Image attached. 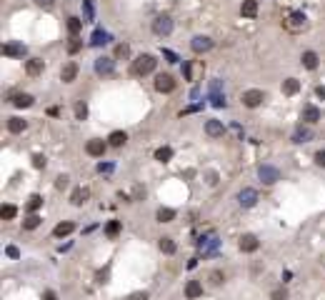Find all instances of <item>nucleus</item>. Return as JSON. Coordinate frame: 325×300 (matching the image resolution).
Returning a JSON list of instances; mask_svg holds the SVG:
<instances>
[{
  "label": "nucleus",
  "mask_w": 325,
  "mask_h": 300,
  "mask_svg": "<svg viewBox=\"0 0 325 300\" xmlns=\"http://www.w3.org/2000/svg\"><path fill=\"white\" fill-rule=\"evenodd\" d=\"M155 65H158V60H155V55H138L135 60H133V68H130V73H133L135 78H145V75H150L155 70Z\"/></svg>",
  "instance_id": "nucleus-1"
},
{
  "label": "nucleus",
  "mask_w": 325,
  "mask_h": 300,
  "mask_svg": "<svg viewBox=\"0 0 325 300\" xmlns=\"http://www.w3.org/2000/svg\"><path fill=\"white\" fill-rule=\"evenodd\" d=\"M153 33L160 35V38L170 35V33H173V18H170V15H158V18L153 20Z\"/></svg>",
  "instance_id": "nucleus-2"
},
{
  "label": "nucleus",
  "mask_w": 325,
  "mask_h": 300,
  "mask_svg": "<svg viewBox=\"0 0 325 300\" xmlns=\"http://www.w3.org/2000/svg\"><path fill=\"white\" fill-rule=\"evenodd\" d=\"M258 178L263 180L265 185H273V183L280 180V170H278L275 165H260V168H258Z\"/></svg>",
  "instance_id": "nucleus-3"
},
{
  "label": "nucleus",
  "mask_w": 325,
  "mask_h": 300,
  "mask_svg": "<svg viewBox=\"0 0 325 300\" xmlns=\"http://www.w3.org/2000/svg\"><path fill=\"white\" fill-rule=\"evenodd\" d=\"M175 78H173L170 73H160L158 78H155V90L158 93H173V90H175Z\"/></svg>",
  "instance_id": "nucleus-4"
},
{
  "label": "nucleus",
  "mask_w": 325,
  "mask_h": 300,
  "mask_svg": "<svg viewBox=\"0 0 325 300\" xmlns=\"http://www.w3.org/2000/svg\"><path fill=\"white\" fill-rule=\"evenodd\" d=\"M263 100H265V93L263 90H245L243 93V105L245 108H258V105H263Z\"/></svg>",
  "instance_id": "nucleus-5"
},
{
  "label": "nucleus",
  "mask_w": 325,
  "mask_h": 300,
  "mask_svg": "<svg viewBox=\"0 0 325 300\" xmlns=\"http://www.w3.org/2000/svg\"><path fill=\"white\" fill-rule=\"evenodd\" d=\"M238 248H240L243 253H255V250L260 248L258 235H253V233H245V235H240V240H238Z\"/></svg>",
  "instance_id": "nucleus-6"
},
{
  "label": "nucleus",
  "mask_w": 325,
  "mask_h": 300,
  "mask_svg": "<svg viewBox=\"0 0 325 300\" xmlns=\"http://www.w3.org/2000/svg\"><path fill=\"white\" fill-rule=\"evenodd\" d=\"M238 203H240L243 208H253L258 203V190L255 188H243L240 193H238Z\"/></svg>",
  "instance_id": "nucleus-7"
},
{
  "label": "nucleus",
  "mask_w": 325,
  "mask_h": 300,
  "mask_svg": "<svg viewBox=\"0 0 325 300\" xmlns=\"http://www.w3.org/2000/svg\"><path fill=\"white\" fill-rule=\"evenodd\" d=\"M110 143H105V140H88V145H85V153L93 155V158H103L105 155V150Z\"/></svg>",
  "instance_id": "nucleus-8"
},
{
  "label": "nucleus",
  "mask_w": 325,
  "mask_h": 300,
  "mask_svg": "<svg viewBox=\"0 0 325 300\" xmlns=\"http://www.w3.org/2000/svg\"><path fill=\"white\" fill-rule=\"evenodd\" d=\"M190 48H193V53H208L213 48V40L208 35H195L193 43H190Z\"/></svg>",
  "instance_id": "nucleus-9"
},
{
  "label": "nucleus",
  "mask_w": 325,
  "mask_h": 300,
  "mask_svg": "<svg viewBox=\"0 0 325 300\" xmlns=\"http://www.w3.org/2000/svg\"><path fill=\"white\" fill-rule=\"evenodd\" d=\"M115 70V58H98L95 60V73L98 75H110Z\"/></svg>",
  "instance_id": "nucleus-10"
},
{
  "label": "nucleus",
  "mask_w": 325,
  "mask_h": 300,
  "mask_svg": "<svg viewBox=\"0 0 325 300\" xmlns=\"http://www.w3.org/2000/svg\"><path fill=\"white\" fill-rule=\"evenodd\" d=\"M43 70H45V63H43L40 58H30V60H25V73H28L30 78L43 75Z\"/></svg>",
  "instance_id": "nucleus-11"
},
{
  "label": "nucleus",
  "mask_w": 325,
  "mask_h": 300,
  "mask_svg": "<svg viewBox=\"0 0 325 300\" xmlns=\"http://www.w3.org/2000/svg\"><path fill=\"white\" fill-rule=\"evenodd\" d=\"M75 78H78V63H73V60L65 63V65L60 68V80L63 83H73Z\"/></svg>",
  "instance_id": "nucleus-12"
},
{
  "label": "nucleus",
  "mask_w": 325,
  "mask_h": 300,
  "mask_svg": "<svg viewBox=\"0 0 325 300\" xmlns=\"http://www.w3.org/2000/svg\"><path fill=\"white\" fill-rule=\"evenodd\" d=\"M3 55H8V58H23L25 55V45H23V43H5V45H3Z\"/></svg>",
  "instance_id": "nucleus-13"
},
{
  "label": "nucleus",
  "mask_w": 325,
  "mask_h": 300,
  "mask_svg": "<svg viewBox=\"0 0 325 300\" xmlns=\"http://www.w3.org/2000/svg\"><path fill=\"white\" fill-rule=\"evenodd\" d=\"M320 118H323V113H320V108H315V105H305V108H303V120L305 123L315 125Z\"/></svg>",
  "instance_id": "nucleus-14"
},
{
  "label": "nucleus",
  "mask_w": 325,
  "mask_h": 300,
  "mask_svg": "<svg viewBox=\"0 0 325 300\" xmlns=\"http://www.w3.org/2000/svg\"><path fill=\"white\" fill-rule=\"evenodd\" d=\"M300 63H303V68L315 70V68H318V63H320V58H318V53H313V50H305V53H303V58H300Z\"/></svg>",
  "instance_id": "nucleus-15"
},
{
  "label": "nucleus",
  "mask_w": 325,
  "mask_h": 300,
  "mask_svg": "<svg viewBox=\"0 0 325 300\" xmlns=\"http://www.w3.org/2000/svg\"><path fill=\"white\" fill-rule=\"evenodd\" d=\"M205 133H208L210 138H220V135L225 133V128H223L220 120H208V123H205Z\"/></svg>",
  "instance_id": "nucleus-16"
},
{
  "label": "nucleus",
  "mask_w": 325,
  "mask_h": 300,
  "mask_svg": "<svg viewBox=\"0 0 325 300\" xmlns=\"http://www.w3.org/2000/svg\"><path fill=\"white\" fill-rule=\"evenodd\" d=\"M88 198H90V190L88 188H75L73 195H70V203L73 205H83V203H88Z\"/></svg>",
  "instance_id": "nucleus-17"
},
{
  "label": "nucleus",
  "mask_w": 325,
  "mask_h": 300,
  "mask_svg": "<svg viewBox=\"0 0 325 300\" xmlns=\"http://www.w3.org/2000/svg\"><path fill=\"white\" fill-rule=\"evenodd\" d=\"M33 95H28V93H18V95H13L10 98V103L15 105V108H30V105H33Z\"/></svg>",
  "instance_id": "nucleus-18"
},
{
  "label": "nucleus",
  "mask_w": 325,
  "mask_h": 300,
  "mask_svg": "<svg viewBox=\"0 0 325 300\" xmlns=\"http://www.w3.org/2000/svg\"><path fill=\"white\" fill-rule=\"evenodd\" d=\"M203 295V285L198 283V280H188V285H185V298L188 300H195V298H200Z\"/></svg>",
  "instance_id": "nucleus-19"
},
{
  "label": "nucleus",
  "mask_w": 325,
  "mask_h": 300,
  "mask_svg": "<svg viewBox=\"0 0 325 300\" xmlns=\"http://www.w3.org/2000/svg\"><path fill=\"white\" fill-rule=\"evenodd\" d=\"M73 230H75V223L65 220V223H58V225L53 228V235H55V238H65V235H70Z\"/></svg>",
  "instance_id": "nucleus-20"
},
{
  "label": "nucleus",
  "mask_w": 325,
  "mask_h": 300,
  "mask_svg": "<svg viewBox=\"0 0 325 300\" xmlns=\"http://www.w3.org/2000/svg\"><path fill=\"white\" fill-rule=\"evenodd\" d=\"M28 128V123L23 120V118H8V130L13 133V135H18V133H23Z\"/></svg>",
  "instance_id": "nucleus-21"
},
{
  "label": "nucleus",
  "mask_w": 325,
  "mask_h": 300,
  "mask_svg": "<svg viewBox=\"0 0 325 300\" xmlns=\"http://www.w3.org/2000/svg\"><path fill=\"white\" fill-rule=\"evenodd\" d=\"M210 100L215 108H223L225 105V98L220 95V83H213V88H210Z\"/></svg>",
  "instance_id": "nucleus-22"
},
{
  "label": "nucleus",
  "mask_w": 325,
  "mask_h": 300,
  "mask_svg": "<svg viewBox=\"0 0 325 300\" xmlns=\"http://www.w3.org/2000/svg\"><path fill=\"white\" fill-rule=\"evenodd\" d=\"M158 248H160V253H165V255H173V253L178 250L175 240H173V238H168V235H165V238H160V240H158Z\"/></svg>",
  "instance_id": "nucleus-23"
},
{
  "label": "nucleus",
  "mask_w": 325,
  "mask_h": 300,
  "mask_svg": "<svg viewBox=\"0 0 325 300\" xmlns=\"http://www.w3.org/2000/svg\"><path fill=\"white\" fill-rule=\"evenodd\" d=\"M240 13H243V18H255L258 15V0H243Z\"/></svg>",
  "instance_id": "nucleus-24"
},
{
  "label": "nucleus",
  "mask_w": 325,
  "mask_h": 300,
  "mask_svg": "<svg viewBox=\"0 0 325 300\" xmlns=\"http://www.w3.org/2000/svg\"><path fill=\"white\" fill-rule=\"evenodd\" d=\"M298 90H300V80H298V78L283 80V93H285V95H295Z\"/></svg>",
  "instance_id": "nucleus-25"
},
{
  "label": "nucleus",
  "mask_w": 325,
  "mask_h": 300,
  "mask_svg": "<svg viewBox=\"0 0 325 300\" xmlns=\"http://www.w3.org/2000/svg\"><path fill=\"white\" fill-rule=\"evenodd\" d=\"M108 143H110L113 148H123V145L128 143V135H125L123 130H113V133H110V138H108Z\"/></svg>",
  "instance_id": "nucleus-26"
},
{
  "label": "nucleus",
  "mask_w": 325,
  "mask_h": 300,
  "mask_svg": "<svg viewBox=\"0 0 325 300\" xmlns=\"http://www.w3.org/2000/svg\"><path fill=\"white\" fill-rule=\"evenodd\" d=\"M175 220V210L173 208H160L158 210V223H173Z\"/></svg>",
  "instance_id": "nucleus-27"
},
{
  "label": "nucleus",
  "mask_w": 325,
  "mask_h": 300,
  "mask_svg": "<svg viewBox=\"0 0 325 300\" xmlns=\"http://www.w3.org/2000/svg\"><path fill=\"white\" fill-rule=\"evenodd\" d=\"M313 138V133L308 130V128H298V130L293 133V143H308Z\"/></svg>",
  "instance_id": "nucleus-28"
},
{
  "label": "nucleus",
  "mask_w": 325,
  "mask_h": 300,
  "mask_svg": "<svg viewBox=\"0 0 325 300\" xmlns=\"http://www.w3.org/2000/svg\"><path fill=\"white\" fill-rule=\"evenodd\" d=\"M40 223H43V218L38 215V213H30V215L23 220V228H25V230H35Z\"/></svg>",
  "instance_id": "nucleus-29"
},
{
  "label": "nucleus",
  "mask_w": 325,
  "mask_h": 300,
  "mask_svg": "<svg viewBox=\"0 0 325 300\" xmlns=\"http://www.w3.org/2000/svg\"><path fill=\"white\" fill-rule=\"evenodd\" d=\"M303 25H305V15H303V13H290V23H288V28L298 30V28H303Z\"/></svg>",
  "instance_id": "nucleus-30"
},
{
  "label": "nucleus",
  "mask_w": 325,
  "mask_h": 300,
  "mask_svg": "<svg viewBox=\"0 0 325 300\" xmlns=\"http://www.w3.org/2000/svg\"><path fill=\"white\" fill-rule=\"evenodd\" d=\"M170 158H173V148H158L155 150V160H160V163H170Z\"/></svg>",
  "instance_id": "nucleus-31"
},
{
  "label": "nucleus",
  "mask_w": 325,
  "mask_h": 300,
  "mask_svg": "<svg viewBox=\"0 0 325 300\" xmlns=\"http://www.w3.org/2000/svg\"><path fill=\"white\" fill-rule=\"evenodd\" d=\"M125 58H130V45L128 43H118L115 45V60H125Z\"/></svg>",
  "instance_id": "nucleus-32"
},
{
  "label": "nucleus",
  "mask_w": 325,
  "mask_h": 300,
  "mask_svg": "<svg viewBox=\"0 0 325 300\" xmlns=\"http://www.w3.org/2000/svg\"><path fill=\"white\" fill-rule=\"evenodd\" d=\"M15 215H18V208H15V205H10V203H8V205H3V210H0V218H3V220H13Z\"/></svg>",
  "instance_id": "nucleus-33"
},
{
  "label": "nucleus",
  "mask_w": 325,
  "mask_h": 300,
  "mask_svg": "<svg viewBox=\"0 0 325 300\" xmlns=\"http://www.w3.org/2000/svg\"><path fill=\"white\" fill-rule=\"evenodd\" d=\"M120 228H123L120 220H110V223L105 225V235H108V238H115V235L120 233Z\"/></svg>",
  "instance_id": "nucleus-34"
},
{
  "label": "nucleus",
  "mask_w": 325,
  "mask_h": 300,
  "mask_svg": "<svg viewBox=\"0 0 325 300\" xmlns=\"http://www.w3.org/2000/svg\"><path fill=\"white\" fill-rule=\"evenodd\" d=\"M105 43H110V35L105 30H95L93 33V45H105Z\"/></svg>",
  "instance_id": "nucleus-35"
},
{
  "label": "nucleus",
  "mask_w": 325,
  "mask_h": 300,
  "mask_svg": "<svg viewBox=\"0 0 325 300\" xmlns=\"http://www.w3.org/2000/svg\"><path fill=\"white\" fill-rule=\"evenodd\" d=\"M68 30H70V35H78L83 30V20L80 18H68Z\"/></svg>",
  "instance_id": "nucleus-36"
},
{
  "label": "nucleus",
  "mask_w": 325,
  "mask_h": 300,
  "mask_svg": "<svg viewBox=\"0 0 325 300\" xmlns=\"http://www.w3.org/2000/svg\"><path fill=\"white\" fill-rule=\"evenodd\" d=\"M40 205H43V198H40V195H30V198H28V205H25V208H28V213H35V210H38Z\"/></svg>",
  "instance_id": "nucleus-37"
},
{
  "label": "nucleus",
  "mask_w": 325,
  "mask_h": 300,
  "mask_svg": "<svg viewBox=\"0 0 325 300\" xmlns=\"http://www.w3.org/2000/svg\"><path fill=\"white\" fill-rule=\"evenodd\" d=\"M210 283H213V285H223V283H225V273H223V270H213V273H210Z\"/></svg>",
  "instance_id": "nucleus-38"
},
{
  "label": "nucleus",
  "mask_w": 325,
  "mask_h": 300,
  "mask_svg": "<svg viewBox=\"0 0 325 300\" xmlns=\"http://www.w3.org/2000/svg\"><path fill=\"white\" fill-rule=\"evenodd\" d=\"M80 48H83V40H78V38L73 35V38H70V43H68V53H70V55H75Z\"/></svg>",
  "instance_id": "nucleus-39"
},
{
  "label": "nucleus",
  "mask_w": 325,
  "mask_h": 300,
  "mask_svg": "<svg viewBox=\"0 0 325 300\" xmlns=\"http://www.w3.org/2000/svg\"><path fill=\"white\" fill-rule=\"evenodd\" d=\"M68 185H70V178H68V175H58V178H55V188H58V190H65Z\"/></svg>",
  "instance_id": "nucleus-40"
},
{
  "label": "nucleus",
  "mask_w": 325,
  "mask_h": 300,
  "mask_svg": "<svg viewBox=\"0 0 325 300\" xmlns=\"http://www.w3.org/2000/svg\"><path fill=\"white\" fill-rule=\"evenodd\" d=\"M75 115H78V120H85V118H88V108H85V103H78V105H75Z\"/></svg>",
  "instance_id": "nucleus-41"
},
{
  "label": "nucleus",
  "mask_w": 325,
  "mask_h": 300,
  "mask_svg": "<svg viewBox=\"0 0 325 300\" xmlns=\"http://www.w3.org/2000/svg\"><path fill=\"white\" fill-rule=\"evenodd\" d=\"M270 298H273V300H285V298H288V290H285V288H275V290L270 293Z\"/></svg>",
  "instance_id": "nucleus-42"
},
{
  "label": "nucleus",
  "mask_w": 325,
  "mask_h": 300,
  "mask_svg": "<svg viewBox=\"0 0 325 300\" xmlns=\"http://www.w3.org/2000/svg\"><path fill=\"white\" fill-rule=\"evenodd\" d=\"M33 168H45V155L35 153V155H33Z\"/></svg>",
  "instance_id": "nucleus-43"
},
{
  "label": "nucleus",
  "mask_w": 325,
  "mask_h": 300,
  "mask_svg": "<svg viewBox=\"0 0 325 300\" xmlns=\"http://www.w3.org/2000/svg\"><path fill=\"white\" fill-rule=\"evenodd\" d=\"M125 300H148V293L145 290H138V293H130Z\"/></svg>",
  "instance_id": "nucleus-44"
},
{
  "label": "nucleus",
  "mask_w": 325,
  "mask_h": 300,
  "mask_svg": "<svg viewBox=\"0 0 325 300\" xmlns=\"http://www.w3.org/2000/svg\"><path fill=\"white\" fill-rule=\"evenodd\" d=\"M33 3H35L38 8H45V10H50V8H53V3H55V0H33Z\"/></svg>",
  "instance_id": "nucleus-45"
},
{
  "label": "nucleus",
  "mask_w": 325,
  "mask_h": 300,
  "mask_svg": "<svg viewBox=\"0 0 325 300\" xmlns=\"http://www.w3.org/2000/svg\"><path fill=\"white\" fill-rule=\"evenodd\" d=\"M85 20H93V3L85 0Z\"/></svg>",
  "instance_id": "nucleus-46"
},
{
  "label": "nucleus",
  "mask_w": 325,
  "mask_h": 300,
  "mask_svg": "<svg viewBox=\"0 0 325 300\" xmlns=\"http://www.w3.org/2000/svg\"><path fill=\"white\" fill-rule=\"evenodd\" d=\"M133 198H135V200L145 198V188H143V185H135V190H133Z\"/></svg>",
  "instance_id": "nucleus-47"
},
{
  "label": "nucleus",
  "mask_w": 325,
  "mask_h": 300,
  "mask_svg": "<svg viewBox=\"0 0 325 300\" xmlns=\"http://www.w3.org/2000/svg\"><path fill=\"white\" fill-rule=\"evenodd\" d=\"M315 163L320 168H325V150H318V153H315Z\"/></svg>",
  "instance_id": "nucleus-48"
},
{
  "label": "nucleus",
  "mask_w": 325,
  "mask_h": 300,
  "mask_svg": "<svg viewBox=\"0 0 325 300\" xmlns=\"http://www.w3.org/2000/svg\"><path fill=\"white\" fill-rule=\"evenodd\" d=\"M43 300H58V295L53 290H45V293H43Z\"/></svg>",
  "instance_id": "nucleus-49"
},
{
  "label": "nucleus",
  "mask_w": 325,
  "mask_h": 300,
  "mask_svg": "<svg viewBox=\"0 0 325 300\" xmlns=\"http://www.w3.org/2000/svg\"><path fill=\"white\" fill-rule=\"evenodd\" d=\"M208 183L215 185V183H218V175H215V173H208Z\"/></svg>",
  "instance_id": "nucleus-50"
},
{
  "label": "nucleus",
  "mask_w": 325,
  "mask_h": 300,
  "mask_svg": "<svg viewBox=\"0 0 325 300\" xmlns=\"http://www.w3.org/2000/svg\"><path fill=\"white\" fill-rule=\"evenodd\" d=\"M8 255H10V258H18L20 253H18V248H13V245H10V248H8Z\"/></svg>",
  "instance_id": "nucleus-51"
},
{
  "label": "nucleus",
  "mask_w": 325,
  "mask_h": 300,
  "mask_svg": "<svg viewBox=\"0 0 325 300\" xmlns=\"http://www.w3.org/2000/svg\"><path fill=\"white\" fill-rule=\"evenodd\" d=\"M315 93H318V98H325V88H323V85H320V88H318Z\"/></svg>",
  "instance_id": "nucleus-52"
}]
</instances>
